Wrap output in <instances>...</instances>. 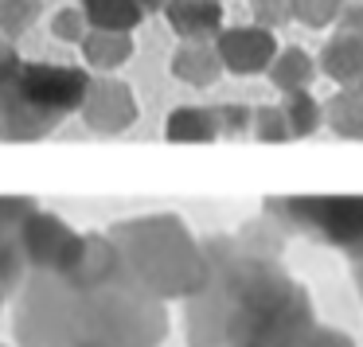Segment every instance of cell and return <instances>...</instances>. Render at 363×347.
I'll list each match as a JSON object with an SVG mask.
<instances>
[{
  "instance_id": "obj_23",
  "label": "cell",
  "mask_w": 363,
  "mask_h": 347,
  "mask_svg": "<svg viewBox=\"0 0 363 347\" xmlns=\"http://www.w3.org/2000/svg\"><path fill=\"white\" fill-rule=\"evenodd\" d=\"M301 347H355V343H352V336H347V331H336V328H324V324H316Z\"/></svg>"
},
{
  "instance_id": "obj_22",
  "label": "cell",
  "mask_w": 363,
  "mask_h": 347,
  "mask_svg": "<svg viewBox=\"0 0 363 347\" xmlns=\"http://www.w3.org/2000/svg\"><path fill=\"white\" fill-rule=\"evenodd\" d=\"M86 16L82 12H63V16H55V35L67 43H82L86 40Z\"/></svg>"
},
{
  "instance_id": "obj_6",
  "label": "cell",
  "mask_w": 363,
  "mask_h": 347,
  "mask_svg": "<svg viewBox=\"0 0 363 347\" xmlns=\"http://www.w3.org/2000/svg\"><path fill=\"white\" fill-rule=\"evenodd\" d=\"M82 234H74L63 219L48 211H32L20 222V254H24L32 273H63L71 258L79 254Z\"/></svg>"
},
{
  "instance_id": "obj_21",
  "label": "cell",
  "mask_w": 363,
  "mask_h": 347,
  "mask_svg": "<svg viewBox=\"0 0 363 347\" xmlns=\"http://www.w3.org/2000/svg\"><path fill=\"white\" fill-rule=\"evenodd\" d=\"M254 133L262 137V141H285V137H293L289 133V121H285V113H281V106H269V110H254Z\"/></svg>"
},
{
  "instance_id": "obj_17",
  "label": "cell",
  "mask_w": 363,
  "mask_h": 347,
  "mask_svg": "<svg viewBox=\"0 0 363 347\" xmlns=\"http://www.w3.org/2000/svg\"><path fill=\"white\" fill-rule=\"evenodd\" d=\"M328 121L344 137H363V86H347L344 94L332 98Z\"/></svg>"
},
{
  "instance_id": "obj_4",
  "label": "cell",
  "mask_w": 363,
  "mask_h": 347,
  "mask_svg": "<svg viewBox=\"0 0 363 347\" xmlns=\"http://www.w3.org/2000/svg\"><path fill=\"white\" fill-rule=\"evenodd\" d=\"M82 336V292L67 289L55 273H32L20 292V347H71Z\"/></svg>"
},
{
  "instance_id": "obj_18",
  "label": "cell",
  "mask_w": 363,
  "mask_h": 347,
  "mask_svg": "<svg viewBox=\"0 0 363 347\" xmlns=\"http://www.w3.org/2000/svg\"><path fill=\"white\" fill-rule=\"evenodd\" d=\"M281 113H285V121H289V133L293 137H308L324 121L320 106H316V98L308 94V90H293V94H285Z\"/></svg>"
},
{
  "instance_id": "obj_11",
  "label": "cell",
  "mask_w": 363,
  "mask_h": 347,
  "mask_svg": "<svg viewBox=\"0 0 363 347\" xmlns=\"http://www.w3.org/2000/svg\"><path fill=\"white\" fill-rule=\"evenodd\" d=\"M320 63L336 82H344V90L347 86H363V35H352V32L336 35V40L324 47Z\"/></svg>"
},
{
  "instance_id": "obj_12",
  "label": "cell",
  "mask_w": 363,
  "mask_h": 347,
  "mask_svg": "<svg viewBox=\"0 0 363 347\" xmlns=\"http://www.w3.org/2000/svg\"><path fill=\"white\" fill-rule=\"evenodd\" d=\"M219 71H223V63H219V51H215V40L211 43H184L172 59V74L184 82H191V86L215 82Z\"/></svg>"
},
{
  "instance_id": "obj_2",
  "label": "cell",
  "mask_w": 363,
  "mask_h": 347,
  "mask_svg": "<svg viewBox=\"0 0 363 347\" xmlns=\"http://www.w3.org/2000/svg\"><path fill=\"white\" fill-rule=\"evenodd\" d=\"M110 238L118 242L121 258H125V273L157 300L196 297L211 281L207 250H199L188 227L172 215L118 222Z\"/></svg>"
},
{
  "instance_id": "obj_7",
  "label": "cell",
  "mask_w": 363,
  "mask_h": 347,
  "mask_svg": "<svg viewBox=\"0 0 363 347\" xmlns=\"http://www.w3.org/2000/svg\"><path fill=\"white\" fill-rule=\"evenodd\" d=\"M215 51L219 63L235 74H262L274 67L277 59V40L266 28H230V32L215 35Z\"/></svg>"
},
{
  "instance_id": "obj_19",
  "label": "cell",
  "mask_w": 363,
  "mask_h": 347,
  "mask_svg": "<svg viewBox=\"0 0 363 347\" xmlns=\"http://www.w3.org/2000/svg\"><path fill=\"white\" fill-rule=\"evenodd\" d=\"M35 8H40V0H0V32H24L35 20Z\"/></svg>"
},
{
  "instance_id": "obj_13",
  "label": "cell",
  "mask_w": 363,
  "mask_h": 347,
  "mask_svg": "<svg viewBox=\"0 0 363 347\" xmlns=\"http://www.w3.org/2000/svg\"><path fill=\"white\" fill-rule=\"evenodd\" d=\"M82 16L94 32H133L145 12L137 0H82Z\"/></svg>"
},
{
  "instance_id": "obj_25",
  "label": "cell",
  "mask_w": 363,
  "mask_h": 347,
  "mask_svg": "<svg viewBox=\"0 0 363 347\" xmlns=\"http://www.w3.org/2000/svg\"><path fill=\"white\" fill-rule=\"evenodd\" d=\"M0 292H4V289H0Z\"/></svg>"
},
{
  "instance_id": "obj_9",
  "label": "cell",
  "mask_w": 363,
  "mask_h": 347,
  "mask_svg": "<svg viewBox=\"0 0 363 347\" xmlns=\"http://www.w3.org/2000/svg\"><path fill=\"white\" fill-rule=\"evenodd\" d=\"M35 207L28 199H0V289L20 281L28 269L24 254H20V222L32 215Z\"/></svg>"
},
{
  "instance_id": "obj_5",
  "label": "cell",
  "mask_w": 363,
  "mask_h": 347,
  "mask_svg": "<svg viewBox=\"0 0 363 347\" xmlns=\"http://www.w3.org/2000/svg\"><path fill=\"white\" fill-rule=\"evenodd\" d=\"M266 211L285 227L344 250L352 261H363V195H293L269 199Z\"/></svg>"
},
{
  "instance_id": "obj_16",
  "label": "cell",
  "mask_w": 363,
  "mask_h": 347,
  "mask_svg": "<svg viewBox=\"0 0 363 347\" xmlns=\"http://www.w3.org/2000/svg\"><path fill=\"white\" fill-rule=\"evenodd\" d=\"M269 79H274V86L285 90V94L308 90V82H313V59H308L305 51H297V47L277 51L274 67H269Z\"/></svg>"
},
{
  "instance_id": "obj_20",
  "label": "cell",
  "mask_w": 363,
  "mask_h": 347,
  "mask_svg": "<svg viewBox=\"0 0 363 347\" xmlns=\"http://www.w3.org/2000/svg\"><path fill=\"white\" fill-rule=\"evenodd\" d=\"M289 8H293L297 20L320 28V24H328V20L340 12V0H289Z\"/></svg>"
},
{
  "instance_id": "obj_1",
  "label": "cell",
  "mask_w": 363,
  "mask_h": 347,
  "mask_svg": "<svg viewBox=\"0 0 363 347\" xmlns=\"http://www.w3.org/2000/svg\"><path fill=\"white\" fill-rule=\"evenodd\" d=\"M211 281L191 297V347H301L316 328L313 297L274 258L211 242Z\"/></svg>"
},
{
  "instance_id": "obj_15",
  "label": "cell",
  "mask_w": 363,
  "mask_h": 347,
  "mask_svg": "<svg viewBox=\"0 0 363 347\" xmlns=\"http://www.w3.org/2000/svg\"><path fill=\"white\" fill-rule=\"evenodd\" d=\"M82 51H86L90 67L113 71V67H121L133 55V40H129V32H94V28H90L86 40H82Z\"/></svg>"
},
{
  "instance_id": "obj_14",
  "label": "cell",
  "mask_w": 363,
  "mask_h": 347,
  "mask_svg": "<svg viewBox=\"0 0 363 347\" xmlns=\"http://www.w3.org/2000/svg\"><path fill=\"white\" fill-rule=\"evenodd\" d=\"M223 133L219 110H199V106H184L168 118V141H215Z\"/></svg>"
},
{
  "instance_id": "obj_26",
  "label": "cell",
  "mask_w": 363,
  "mask_h": 347,
  "mask_svg": "<svg viewBox=\"0 0 363 347\" xmlns=\"http://www.w3.org/2000/svg\"><path fill=\"white\" fill-rule=\"evenodd\" d=\"M0 347H4V343H0Z\"/></svg>"
},
{
  "instance_id": "obj_10",
  "label": "cell",
  "mask_w": 363,
  "mask_h": 347,
  "mask_svg": "<svg viewBox=\"0 0 363 347\" xmlns=\"http://www.w3.org/2000/svg\"><path fill=\"white\" fill-rule=\"evenodd\" d=\"M168 20L188 43H207L219 35V0H168Z\"/></svg>"
},
{
  "instance_id": "obj_3",
  "label": "cell",
  "mask_w": 363,
  "mask_h": 347,
  "mask_svg": "<svg viewBox=\"0 0 363 347\" xmlns=\"http://www.w3.org/2000/svg\"><path fill=\"white\" fill-rule=\"evenodd\" d=\"M164 331V305L145 292L133 277H121L82 297V336L106 347H160Z\"/></svg>"
},
{
  "instance_id": "obj_8",
  "label": "cell",
  "mask_w": 363,
  "mask_h": 347,
  "mask_svg": "<svg viewBox=\"0 0 363 347\" xmlns=\"http://www.w3.org/2000/svg\"><path fill=\"white\" fill-rule=\"evenodd\" d=\"M82 118L94 133H121L137 118L133 90L118 79H94L86 90V102H82Z\"/></svg>"
},
{
  "instance_id": "obj_24",
  "label": "cell",
  "mask_w": 363,
  "mask_h": 347,
  "mask_svg": "<svg viewBox=\"0 0 363 347\" xmlns=\"http://www.w3.org/2000/svg\"><path fill=\"white\" fill-rule=\"evenodd\" d=\"M355 281H359V292H363V261H355Z\"/></svg>"
}]
</instances>
